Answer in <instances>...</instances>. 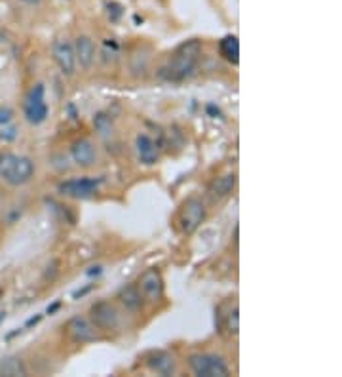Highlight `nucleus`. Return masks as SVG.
I'll list each match as a JSON object with an SVG mask.
<instances>
[{
	"instance_id": "nucleus-1",
	"label": "nucleus",
	"mask_w": 342,
	"mask_h": 377,
	"mask_svg": "<svg viewBox=\"0 0 342 377\" xmlns=\"http://www.w3.org/2000/svg\"><path fill=\"white\" fill-rule=\"evenodd\" d=\"M200 56H202V42L196 38L182 42L181 46H177L168 61L162 65L158 75L166 82H185L190 77H194Z\"/></svg>"
},
{
	"instance_id": "nucleus-2",
	"label": "nucleus",
	"mask_w": 342,
	"mask_h": 377,
	"mask_svg": "<svg viewBox=\"0 0 342 377\" xmlns=\"http://www.w3.org/2000/svg\"><path fill=\"white\" fill-rule=\"evenodd\" d=\"M36 174L35 162L25 154L17 153H0V177L12 185V187H22L27 185Z\"/></svg>"
},
{
	"instance_id": "nucleus-3",
	"label": "nucleus",
	"mask_w": 342,
	"mask_h": 377,
	"mask_svg": "<svg viewBox=\"0 0 342 377\" xmlns=\"http://www.w3.org/2000/svg\"><path fill=\"white\" fill-rule=\"evenodd\" d=\"M205 216H208L205 202H203L202 198H198V196H192L177 212L175 227H177V230L181 235H192L205 221Z\"/></svg>"
},
{
	"instance_id": "nucleus-4",
	"label": "nucleus",
	"mask_w": 342,
	"mask_h": 377,
	"mask_svg": "<svg viewBox=\"0 0 342 377\" xmlns=\"http://www.w3.org/2000/svg\"><path fill=\"white\" fill-rule=\"evenodd\" d=\"M190 371L198 377H228L231 368L223 356L213 353H192L189 356Z\"/></svg>"
},
{
	"instance_id": "nucleus-5",
	"label": "nucleus",
	"mask_w": 342,
	"mask_h": 377,
	"mask_svg": "<svg viewBox=\"0 0 342 377\" xmlns=\"http://www.w3.org/2000/svg\"><path fill=\"white\" fill-rule=\"evenodd\" d=\"M101 179L99 177H72V179H65L57 185V193L67 198H75V200H90L101 191Z\"/></svg>"
},
{
	"instance_id": "nucleus-6",
	"label": "nucleus",
	"mask_w": 342,
	"mask_h": 377,
	"mask_svg": "<svg viewBox=\"0 0 342 377\" xmlns=\"http://www.w3.org/2000/svg\"><path fill=\"white\" fill-rule=\"evenodd\" d=\"M48 103H46V90L42 84H35L23 101V114L29 124L40 126L48 119Z\"/></svg>"
},
{
	"instance_id": "nucleus-7",
	"label": "nucleus",
	"mask_w": 342,
	"mask_h": 377,
	"mask_svg": "<svg viewBox=\"0 0 342 377\" xmlns=\"http://www.w3.org/2000/svg\"><path fill=\"white\" fill-rule=\"evenodd\" d=\"M137 288L148 305H158L166 297V284H164V276L158 269H147L143 272L137 280Z\"/></svg>"
},
{
	"instance_id": "nucleus-8",
	"label": "nucleus",
	"mask_w": 342,
	"mask_h": 377,
	"mask_svg": "<svg viewBox=\"0 0 342 377\" xmlns=\"http://www.w3.org/2000/svg\"><path fill=\"white\" fill-rule=\"evenodd\" d=\"M90 320L93 322L95 328L103 330V332L116 330L120 324L118 309L114 307V303H111V301H98L90 309Z\"/></svg>"
},
{
	"instance_id": "nucleus-9",
	"label": "nucleus",
	"mask_w": 342,
	"mask_h": 377,
	"mask_svg": "<svg viewBox=\"0 0 342 377\" xmlns=\"http://www.w3.org/2000/svg\"><path fill=\"white\" fill-rule=\"evenodd\" d=\"M52 56L57 63L59 71L65 77H72L77 73V56H75V46L69 38H56L52 44Z\"/></svg>"
},
{
	"instance_id": "nucleus-10",
	"label": "nucleus",
	"mask_w": 342,
	"mask_h": 377,
	"mask_svg": "<svg viewBox=\"0 0 342 377\" xmlns=\"http://www.w3.org/2000/svg\"><path fill=\"white\" fill-rule=\"evenodd\" d=\"M67 334L75 343L78 345H86V343H91L98 339V328L93 326V322L86 316H72L69 322H67Z\"/></svg>"
},
{
	"instance_id": "nucleus-11",
	"label": "nucleus",
	"mask_w": 342,
	"mask_h": 377,
	"mask_svg": "<svg viewBox=\"0 0 342 377\" xmlns=\"http://www.w3.org/2000/svg\"><path fill=\"white\" fill-rule=\"evenodd\" d=\"M147 368L158 376H175L177 374V360L168 350H153L145 356Z\"/></svg>"
},
{
	"instance_id": "nucleus-12",
	"label": "nucleus",
	"mask_w": 342,
	"mask_h": 377,
	"mask_svg": "<svg viewBox=\"0 0 342 377\" xmlns=\"http://www.w3.org/2000/svg\"><path fill=\"white\" fill-rule=\"evenodd\" d=\"M70 156H72V161H75L77 166L91 168L98 162V149H95V145L88 138H80V140L72 141Z\"/></svg>"
},
{
	"instance_id": "nucleus-13",
	"label": "nucleus",
	"mask_w": 342,
	"mask_h": 377,
	"mask_svg": "<svg viewBox=\"0 0 342 377\" xmlns=\"http://www.w3.org/2000/svg\"><path fill=\"white\" fill-rule=\"evenodd\" d=\"M135 153H137V158L143 166H154L160 158V151H158L156 141L147 133H139L135 138Z\"/></svg>"
},
{
	"instance_id": "nucleus-14",
	"label": "nucleus",
	"mask_w": 342,
	"mask_h": 377,
	"mask_svg": "<svg viewBox=\"0 0 342 377\" xmlns=\"http://www.w3.org/2000/svg\"><path fill=\"white\" fill-rule=\"evenodd\" d=\"M236 187V174H223L215 177L213 182L210 183V187H208V198H210L211 202H221L224 198H228L232 195V191Z\"/></svg>"
},
{
	"instance_id": "nucleus-15",
	"label": "nucleus",
	"mask_w": 342,
	"mask_h": 377,
	"mask_svg": "<svg viewBox=\"0 0 342 377\" xmlns=\"http://www.w3.org/2000/svg\"><path fill=\"white\" fill-rule=\"evenodd\" d=\"M116 300L130 314H139L145 307V300L141 295L137 284H126L116 295Z\"/></svg>"
},
{
	"instance_id": "nucleus-16",
	"label": "nucleus",
	"mask_w": 342,
	"mask_h": 377,
	"mask_svg": "<svg viewBox=\"0 0 342 377\" xmlns=\"http://www.w3.org/2000/svg\"><path fill=\"white\" fill-rule=\"evenodd\" d=\"M75 46V56H77V65H80L84 71H90L93 61H95V44L90 36L80 35L77 40L72 42Z\"/></svg>"
},
{
	"instance_id": "nucleus-17",
	"label": "nucleus",
	"mask_w": 342,
	"mask_h": 377,
	"mask_svg": "<svg viewBox=\"0 0 342 377\" xmlns=\"http://www.w3.org/2000/svg\"><path fill=\"white\" fill-rule=\"evenodd\" d=\"M219 54L223 56V59H226L232 65H238L240 63V42H238V36L226 35L224 38L219 40Z\"/></svg>"
},
{
	"instance_id": "nucleus-18",
	"label": "nucleus",
	"mask_w": 342,
	"mask_h": 377,
	"mask_svg": "<svg viewBox=\"0 0 342 377\" xmlns=\"http://www.w3.org/2000/svg\"><path fill=\"white\" fill-rule=\"evenodd\" d=\"M0 376L8 377L27 376V366H25V362H23L22 358L12 356V358H6V360L0 362Z\"/></svg>"
},
{
	"instance_id": "nucleus-19",
	"label": "nucleus",
	"mask_w": 342,
	"mask_h": 377,
	"mask_svg": "<svg viewBox=\"0 0 342 377\" xmlns=\"http://www.w3.org/2000/svg\"><path fill=\"white\" fill-rule=\"evenodd\" d=\"M223 330L228 335H236L238 330H240V316H238V305L224 314V322H223Z\"/></svg>"
},
{
	"instance_id": "nucleus-20",
	"label": "nucleus",
	"mask_w": 342,
	"mask_h": 377,
	"mask_svg": "<svg viewBox=\"0 0 342 377\" xmlns=\"http://www.w3.org/2000/svg\"><path fill=\"white\" fill-rule=\"evenodd\" d=\"M95 126H98V130L101 135L112 133V122L107 119L105 114H98V119H95Z\"/></svg>"
},
{
	"instance_id": "nucleus-21",
	"label": "nucleus",
	"mask_w": 342,
	"mask_h": 377,
	"mask_svg": "<svg viewBox=\"0 0 342 377\" xmlns=\"http://www.w3.org/2000/svg\"><path fill=\"white\" fill-rule=\"evenodd\" d=\"M14 111L10 107H0V126H6L12 122Z\"/></svg>"
},
{
	"instance_id": "nucleus-22",
	"label": "nucleus",
	"mask_w": 342,
	"mask_h": 377,
	"mask_svg": "<svg viewBox=\"0 0 342 377\" xmlns=\"http://www.w3.org/2000/svg\"><path fill=\"white\" fill-rule=\"evenodd\" d=\"M22 2H25V4H38L40 0H22Z\"/></svg>"
},
{
	"instance_id": "nucleus-23",
	"label": "nucleus",
	"mask_w": 342,
	"mask_h": 377,
	"mask_svg": "<svg viewBox=\"0 0 342 377\" xmlns=\"http://www.w3.org/2000/svg\"><path fill=\"white\" fill-rule=\"evenodd\" d=\"M2 293H4V292H2V288H0V297H2Z\"/></svg>"
}]
</instances>
